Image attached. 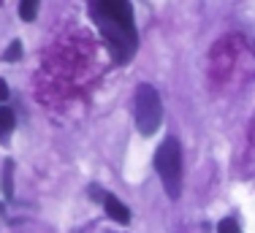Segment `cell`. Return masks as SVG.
I'll list each match as a JSON object with an SVG mask.
<instances>
[{
  "label": "cell",
  "instance_id": "cell-1",
  "mask_svg": "<svg viewBox=\"0 0 255 233\" xmlns=\"http://www.w3.org/2000/svg\"><path fill=\"white\" fill-rule=\"evenodd\" d=\"M90 14L117 63H128L136 54V22L130 0H90Z\"/></svg>",
  "mask_w": 255,
  "mask_h": 233
},
{
  "label": "cell",
  "instance_id": "cell-2",
  "mask_svg": "<svg viewBox=\"0 0 255 233\" xmlns=\"http://www.w3.org/2000/svg\"><path fill=\"white\" fill-rule=\"evenodd\" d=\"M155 171L163 182L168 198H179L182 193V146L177 138H166L155 152Z\"/></svg>",
  "mask_w": 255,
  "mask_h": 233
},
{
  "label": "cell",
  "instance_id": "cell-3",
  "mask_svg": "<svg viewBox=\"0 0 255 233\" xmlns=\"http://www.w3.org/2000/svg\"><path fill=\"white\" fill-rule=\"evenodd\" d=\"M133 119L141 136H152L163 122V103L152 84H138L133 98Z\"/></svg>",
  "mask_w": 255,
  "mask_h": 233
},
{
  "label": "cell",
  "instance_id": "cell-4",
  "mask_svg": "<svg viewBox=\"0 0 255 233\" xmlns=\"http://www.w3.org/2000/svg\"><path fill=\"white\" fill-rule=\"evenodd\" d=\"M90 193H93V198H98V201H101V206L106 209V214L114 220V223H120V225L130 223V209H128V206H125L114 193H101L98 187H93Z\"/></svg>",
  "mask_w": 255,
  "mask_h": 233
},
{
  "label": "cell",
  "instance_id": "cell-5",
  "mask_svg": "<svg viewBox=\"0 0 255 233\" xmlns=\"http://www.w3.org/2000/svg\"><path fill=\"white\" fill-rule=\"evenodd\" d=\"M14 112L5 106H0V141H5L11 136V130H14Z\"/></svg>",
  "mask_w": 255,
  "mask_h": 233
},
{
  "label": "cell",
  "instance_id": "cell-6",
  "mask_svg": "<svg viewBox=\"0 0 255 233\" xmlns=\"http://www.w3.org/2000/svg\"><path fill=\"white\" fill-rule=\"evenodd\" d=\"M3 195L5 198L14 195V160L3 163Z\"/></svg>",
  "mask_w": 255,
  "mask_h": 233
},
{
  "label": "cell",
  "instance_id": "cell-7",
  "mask_svg": "<svg viewBox=\"0 0 255 233\" xmlns=\"http://www.w3.org/2000/svg\"><path fill=\"white\" fill-rule=\"evenodd\" d=\"M35 11H38V0H19V16L25 22L35 19Z\"/></svg>",
  "mask_w": 255,
  "mask_h": 233
},
{
  "label": "cell",
  "instance_id": "cell-8",
  "mask_svg": "<svg viewBox=\"0 0 255 233\" xmlns=\"http://www.w3.org/2000/svg\"><path fill=\"white\" fill-rule=\"evenodd\" d=\"M19 57H22V44L19 41H11V44L5 46V52H3V60L5 63H16Z\"/></svg>",
  "mask_w": 255,
  "mask_h": 233
},
{
  "label": "cell",
  "instance_id": "cell-9",
  "mask_svg": "<svg viewBox=\"0 0 255 233\" xmlns=\"http://www.w3.org/2000/svg\"><path fill=\"white\" fill-rule=\"evenodd\" d=\"M217 233H242V228H239V223H236L234 217H226L220 225H217Z\"/></svg>",
  "mask_w": 255,
  "mask_h": 233
},
{
  "label": "cell",
  "instance_id": "cell-10",
  "mask_svg": "<svg viewBox=\"0 0 255 233\" xmlns=\"http://www.w3.org/2000/svg\"><path fill=\"white\" fill-rule=\"evenodd\" d=\"M8 98V84H5V79H0V101H5Z\"/></svg>",
  "mask_w": 255,
  "mask_h": 233
}]
</instances>
